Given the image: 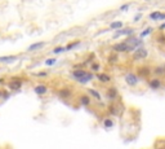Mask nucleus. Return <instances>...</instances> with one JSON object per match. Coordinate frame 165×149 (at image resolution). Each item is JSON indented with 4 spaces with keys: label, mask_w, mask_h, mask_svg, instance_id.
<instances>
[{
    "label": "nucleus",
    "mask_w": 165,
    "mask_h": 149,
    "mask_svg": "<svg viewBox=\"0 0 165 149\" xmlns=\"http://www.w3.org/2000/svg\"><path fill=\"white\" fill-rule=\"evenodd\" d=\"M133 60L134 61H142V60H146V58L148 57V51L146 49V48H143L141 45V47L135 48V49L133 51Z\"/></svg>",
    "instance_id": "1"
},
{
    "label": "nucleus",
    "mask_w": 165,
    "mask_h": 149,
    "mask_svg": "<svg viewBox=\"0 0 165 149\" xmlns=\"http://www.w3.org/2000/svg\"><path fill=\"white\" fill-rule=\"evenodd\" d=\"M124 80L129 87H137L138 83H140V77L135 73H128V74H125Z\"/></svg>",
    "instance_id": "2"
},
{
    "label": "nucleus",
    "mask_w": 165,
    "mask_h": 149,
    "mask_svg": "<svg viewBox=\"0 0 165 149\" xmlns=\"http://www.w3.org/2000/svg\"><path fill=\"white\" fill-rule=\"evenodd\" d=\"M112 49H114L116 53H128L129 44L127 42H120V43H116L112 45Z\"/></svg>",
    "instance_id": "3"
},
{
    "label": "nucleus",
    "mask_w": 165,
    "mask_h": 149,
    "mask_svg": "<svg viewBox=\"0 0 165 149\" xmlns=\"http://www.w3.org/2000/svg\"><path fill=\"white\" fill-rule=\"evenodd\" d=\"M118 97H119V91H118V88H116L115 86L108 87V90L106 91V99H107L108 101H115Z\"/></svg>",
    "instance_id": "4"
},
{
    "label": "nucleus",
    "mask_w": 165,
    "mask_h": 149,
    "mask_svg": "<svg viewBox=\"0 0 165 149\" xmlns=\"http://www.w3.org/2000/svg\"><path fill=\"white\" fill-rule=\"evenodd\" d=\"M151 73H152V70H151L150 66H147V65H143V66H140L137 70V75L141 77V78H148L151 75Z\"/></svg>",
    "instance_id": "5"
},
{
    "label": "nucleus",
    "mask_w": 165,
    "mask_h": 149,
    "mask_svg": "<svg viewBox=\"0 0 165 149\" xmlns=\"http://www.w3.org/2000/svg\"><path fill=\"white\" fill-rule=\"evenodd\" d=\"M127 43L129 44V45H132L133 48H138V47H141L142 44H143V42H142V39L140 38V37H134V35H130V37H128V39L127 40Z\"/></svg>",
    "instance_id": "6"
},
{
    "label": "nucleus",
    "mask_w": 165,
    "mask_h": 149,
    "mask_svg": "<svg viewBox=\"0 0 165 149\" xmlns=\"http://www.w3.org/2000/svg\"><path fill=\"white\" fill-rule=\"evenodd\" d=\"M134 32H135V30L134 29H129V27H127V29H119V30H116V32H115V35H114V38H118V37H130V35H134Z\"/></svg>",
    "instance_id": "7"
},
{
    "label": "nucleus",
    "mask_w": 165,
    "mask_h": 149,
    "mask_svg": "<svg viewBox=\"0 0 165 149\" xmlns=\"http://www.w3.org/2000/svg\"><path fill=\"white\" fill-rule=\"evenodd\" d=\"M22 80L19 79V78H13V79L11 80V82L8 83V88L11 91H19L22 87Z\"/></svg>",
    "instance_id": "8"
},
{
    "label": "nucleus",
    "mask_w": 165,
    "mask_h": 149,
    "mask_svg": "<svg viewBox=\"0 0 165 149\" xmlns=\"http://www.w3.org/2000/svg\"><path fill=\"white\" fill-rule=\"evenodd\" d=\"M94 78H96V79H98L101 83H105V84L110 83L112 80V77L110 75V74H107V73H99V71H98V73H96Z\"/></svg>",
    "instance_id": "9"
},
{
    "label": "nucleus",
    "mask_w": 165,
    "mask_h": 149,
    "mask_svg": "<svg viewBox=\"0 0 165 149\" xmlns=\"http://www.w3.org/2000/svg\"><path fill=\"white\" fill-rule=\"evenodd\" d=\"M148 18L152 19V21H165V12H160V11L151 12L148 14Z\"/></svg>",
    "instance_id": "10"
},
{
    "label": "nucleus",
    "mask_w": 165,
    "mask_h": 149,
    "mask_svg": "<svg viewBox=\"0 0 165 149\" xmlns=\"http://www.w3.org/2000/svg\"><path fill=\"white\" fill-rule=\"evenodd\" d=\"M17 54H8V56H0V64H13L18 61Z\"/></svg>",
    "instance_id": "11"
},
{
    "label": "nucleus",
    "mask_w": 165,
    "mask_h": 149,
    "mask_svg": "<svg viewBox=\"0 0 165 149\" xmlns=\"http://www.w3.org/2000/svg\"><path fill=\"white\" fill-rule=\"evenodd\" d=\"M148 87L151 90H160L163 87V82H161L159 78H151L148 80Z\"/></svg>",
    "instance_id": "12"
},
{
    "label": "nucleus",
    "mask_w": 165,
    "mask_h": 149,
    "mask_svg": "<svg viewBox=\"0 0 165 149\" xmlns=\"http://www.w3.org/2000/svg\"><path fill=\"white\" fill-rule=\"evenodd\" d=\"M57 95L59 99H70L71 96H72V91H71L69 87H64V88H61L59 91L57 92Z\"/></svg>",
    "instance_id": "13"
},
{
    "label": "nucleus",
    "mask_w": 165,
    "mask_h": 149,
    "mask_svg": "<svg viewBox=\"0 0 165 149\" xmlns=\"http://www.w3.org/2000/svg\"><path fill=\"white\" fill-rule=\"evenodd\" d=\"M79 102L83 106H90L92 105V97L88 93H83V95L79 96Z\"/></svg>",
    "instance_id": "14"
},
{
    "label": "nucleus",
    "mask_w": 165,
    "mask_h": 149,
    "mask_svg": "<svg viewBox=\"0 0 165 149\" xmlns=\"http://www.w3.org/2000/svg\"><path fill=\"white\" fill-rule=\"evenodd\" d=\"M34 92L39 96H43L48 92V86L47 84H36V86L34 87Z\"/></svg>",
    "instance_id": "15"
},
{
    "label": "nucleus",
    "mask_w": 165,
    "mask_h": 149,
    "mask_svg": "<svg viewBox=\"0 0 165 149\" xmlns=\"http://www.w3.org/2000/svg\"><path fill=\"white\" fill-rule=\"evenodd\" d=\"M45 42H36V43H32L31 45H28L27 47V52H34V51H38V49H41V48L45 47Z\"/></svg>",
    "instance_id": "16"
},
{
    "label": "nucleus",
    "mask_w": 165,
    "mask_h": 149,
    "mask_svg": "<svg viewBox=\"0 0 165 149\" xmlns=\"http://www.w3.org/2000/svg\"><path fill=\"white\" fill-rule=\"evenodd\" d=\"M88 95H90V97H92V99H96L97 101H102V95H101V92H98V91L94 90V88H89V90H88Z\"/></svg>",
    "instance_id": "17"
},
{
    "label": "nucleus",
    "mask_w": 165,
    "mask_h": 149,
    "mask_svg": "<svg viewBox=\"0 0 165 149\" xmlns=\"http://www.w3.org/2000/svg\"><path fill=\"white\" fill-rule=\"evenodd\" d=\"M80 43L81 42L80 40H75V42H70V43H67L66 45H64V52H67V51H71V49H74V48H76V47H79Z\"/></svg>",
    "instance_id": "18"
},
{
    "label": "nucleus",
    "mask_w": 165,
    "mask_h": 149,
    "mask_svg": "<svg viewBox=\"0 0 165 149\" xmlns=\"http://www.w3.org/2000/svg\"><path fill=\"white\" fill-rule=\"evenodd\" d=\"M110 30H119V29H121V27H124V22L123 21H114V22H111L110 24Z\"/></svg>",
    "instance_id": "19"
},
{
    "label": "nucleus",
    "mask_w": 165,
    "mask_h": 149,
    "mask_svg": "<svg viewBox=\"0 0 165 149\" xmlns=\"http://www.w3.org/2000/svg\"><path fill=\"white\" fill-rule=\"evenodd\" d=\"M115 126V122H114V119L112 118H106L105 121H103V127L105 128H112Z\"/></svg>",
    "instance_id": "20"
},
{
    "label": "nucleus",
    "mask_w": 165,
    "mask_h": 149,
    "mask_svg": "<svg viewBox=\"0 0 165 149\" xmlns=\"http://www.w3.org/2000/svg\"><path fill=\"white\" fill-rule=\"evenodd\" d=\"M101 67H102V65L99 64V62H92L90 64V71H92V73H98L99 70H101Z\"/></svg>",
    "instance_id": "21"
},
{
    "label": "nucleus",
    "mask_w": 165,
    "mask_h": 149,
    "mask_svg": "<svg viewBox=\"0 0 165 149\" xmlns=\"http://www.w3.org/2000/svg\"><path fill=\"white\" fill-rule=\"evenodd\" d=\"M152 31H154V29H152V27H146V29H144V30L140 34V38H141V39L146 38V37H148L150 34H152Z\"/></svg>",
    "instance_id": "22"
},
{
    "label": "nucleus",
    "mask_w": 165,
    "mask_h": 149,
    "mask_svg": "<svg viewBox=\"0 0 165 149\" xmlns=\"http://www.w3.org/2000/svg\"><path fill=\"white\" fill-rule=\"evenodd\" d=\"M155 75H165V67L164 66H156L154 70Z\"/></svg>",
    "instance_id": "23"
},
{
    "label": "nucleus",
    "mask_w": 165,
    "mask_h": 149,
    "mask_svg": "<svg viewBox=\"0 0 165 149\" xmlns=\"http://www.w3.org/2000/svg\"><path fill=\"white\" fill-rule=\"evenodd\" d=\"M45 66H54L57 64V58L56 57H52V58H47L45 60Z\"/></svg>",
    "instance_id": "24"
},
{
    "label": "nucleus",
    "mask_w": 165,
    "mask_h": 149,
    "mask_svg": "<svg viewBox=\"0 0 165 149\" xmlns=\"http://www.w3.org/2000/svg\"><path fill=\"white\" fill-rule=\"evenodd\" d=\"M52 52H53V54H61L64 52V48L62 47V45H58V47H54Z\"/></svg>",
    "instance_id": "25"
},
{
    "label": "nucleus",
    "mask_w": 165,
    "mask_h": 149,
    "mask_svg": "<svg viewBox=\"0 0 165 149\" xmlns=\"http://www.w3.org/2000/svg\"><path fill=\"white\" fill-rule=\"evenodd\" d=\"M130 5H132V3H125V4H123L120 8H119V11L120 12H127V11H129Z\"/></svg>",
    "instance_id": "26"
},
{
    "label": "nucleus",
    "mask_w": 165,
    "mask_h": 149,
    "mask_svg": "<svg viewBox=\"0 0 165 149\" xmlns=\"http://www.w3.org/2000/svg\"><path fill=\"white\" fill-rule=\"evenodd\" d=\"M118 58H119V53L111 54V56L108 57V62H110V64H115L116 61H118Z\"/></svg>",
    "instance_id": "27"
},
{
    "label": "nucleus",
    "mask_w": 165,
    "mask_h": 149,
    "mask_svg": "<svg viewBox=\"0 0 165 149\" xmlns=\"http://www.w3.org/2000/svg\"><path fill=\"white\" fill-rule=\"evenodd\" d=\"M36 77H39V78H47L48 73H47V71H39V73H36Z\"/></svg>",
    "instance_id": "28"
},
{
    "label": "nucleus",
    "mask_w": 165,
    "mask_h": 149,
    "mask_svg": "<svg viewBox=\"0 0 165 149\" xmlns=\"http://www.w3.org/2000/svg\"><path fill=\"white\" fill-rule=\"evenodd\" d=\"M157 42H159L160 44H163V43H165V35L164 34H160L159 37H157Z\"/></svg>",
    "instance_id": "29"
},
{
    "label": "nucleus",
    "mask_w": 165,
    "mask_h": 149,
    "mask_svg": "<svg viewBox=\"0 0 165 149\" xmlns=\"http://www.w3.org/2000/svg\"><path fill=\"white\" fill-rule=\"evenodd\" d=\"M142 17H143V14H141V13H138V14H135V16H134L133 21H134V22H138V21H140V19H141Z\"/></svg>",
    "instance_id": "30"
},
{
    "label": "nucleus",
    "mask_w": 165,
    "mask_h": 149,
    "mask_svg": "<svg viewBox=\"0 0 165 149\" xmlns=\"http://www.w3.org/2000/svg\"><path fill=\"white\" fill-rule=\"evenodd\" d=\"M159 30H160V31H164V30H165V21L159 26Z\"/></svg>",
    "instance_id": "31"
},
{
    "label": "nucleus",
    "mask_w": 165,
    "mask_h": 149,
    "mask_svg": "<svg viewBox=\"0 0 165 149\" xmlns=\"http://www.w3.org/2000/svg\"><path fill=\"white\" fill-rule=\"evenodd\" d=\"M4 83V78H0V84Z\"/></svg>",
    "instance_id": "32"
},
{
    "label": "nucleus",
    "mask_w": 165,
    "mask_h": 149,
    "mask_svg": "<svg viewBox=\"0 0 165 149\" xmlns=\"http://www.w3.org/2000/svg\"><path fill=\"white\" fill-rule=\"evenodd\" d=\"M1 96H3V91L0 90V99H1Z\"/></svg>",
    "instance_id": "33"
},
{
    "label": "nucleus",
    "mask_w": 165,
    "mask_h": 149,
    "mask_svg": "<svg viewBox=\"0 0 165 149\" xmlns=\"http://www.w3.org/2000/svg\"><path fill=\"white\" fill-rule=\"evenodd\" d=\"M144 1H151V0H144Z\"/></svg>",
    "instance_id": "34"
},
{
    "label": "nucleus",
    "mask_w": 165,
    "mask_h": 149,
    "mask_svg": "<svg viewBox=\"0 0 165 149\" xmlns=\"http://www.w3.org/2000/svg\"><path fill=\"white\" fill-rule=\"evenodd\" d=\"M164 77H165V75H164Z\"/></svg>",
    "instance_id": "35"
}]
</instances>
